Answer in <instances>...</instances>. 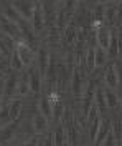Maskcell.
<instances>
[{"mask_svg":"<svg viewBox=\"0 0 122 146\" xmlns=\"http://www.w3.org/2000/svg\"><path fill=\"white\" fill-rule=\"evenodd\" d=\"M0 25H2V30H3V33H5L7 36H10L12 40H15V43L22 40L20 28H18V25H17L15 22H12V20H7V18L2 17V20H0Z\"/></svg>","mask_w":122,"mask_h":146,"instance_id":"obj_1","label":"cell"},{"mask_svg":"<svg viewBox=\"0 0 122 146\" xmlns=\"http://www.w3.org/2000/svg\"><path fill=\"white\" fill-rule=\"evenodd\" d=\"M94 93H96V88H94V80H89L87 83V88L84 91V96H83V113L84 116L89 115V111L93 108V100H94Z\"/></svg>","mask_w":122,"mask_h":146,"instance_id":"obj_2","label":"cell"},{"mask_svg":"<svg viewBox=\"0 0 122 146\" xmlns=\"http://www.w3.org/2000/svg\"><path fill=\"white\" fill-rule=\"evenodd\" d=\"M15 10L18 12V15L25 20H31L33 18V12H35V2H15L12 3Z\"/></svg>","mask_w":122,"mask_h":146,"instance_id":"obj_3","label":"cell"},{"mask_svg":"<svg viewBox=\"0 0 122 146\" xmlns=\"http://www.w3.org/2000/svg\"><path fill=\"white\" fill-rule=\"evenodd\" d=\"M65 133L66 136H68V143L69 145H76V141H78V131H76L74 128V123H73V118H71V113L68 111L66 113V118H65Z\"/></svg>","mask_w":122,"mask_h":146,"instance_id":"obj_4","label":"cell"},{"mask_svg":"<svg viewBox=\"0 0 122 146\" xmlns=\"http://www.w3.org/2000/svg\"><path fill=\"white\" fill-rule=\"evenodd\" d=\"M17 86H18V76L15 73H10L8 76L3 80V96L5 98L13 96L15 91H17Z\"/></svg>","mask_w":122,"mask_h":146,"instance_id":"obj_5","label":"cell"},{"mask_svg":"<svg viewBox=\"0 0 122 146\" xmlns=\"http://www.w3.org/2000/svg\"><path fill=\"white\" fill-rule=\"evenodd\" d=\"M31 23H33L35 32H41V30H43V23H45V12H43V3H40V2L35 3V12H33Z\"/></svg>","mask_w":122,"mask_h":146,"instance_id":"obj_6","label":"cell"},{"mask_svg":"<svg viewBox=\"0 0 122 146\" xmlns=\"http://www.w3.org/2000/svg\"><path fill=\"white\" fill-rule=\"evenodd\" d=\"M15 50L18 52L20 58H22V62H23V65H25V66H28V65L33 62V53H31V48H30L27 43H23L22 40L15 43Z\"/></svg>","mask_w":122,"mask_h":146,"instance_id":"obj_7","label":"cell"},{"mask_svg":"<svg viewBox=\"0 0 122 146\" xmlns=\"http://www.w3.org/2000/svg\"><path fill=\"white\" fill-rule=\"evenodd\" d=\"M104 80H106V85H107L111 90H114V88L119 86V75H117V68H115L114 63L107 66L106 75H104Z\"/></svg>","mask_w":122,"mask_h":146,"instance_id":"obj_8","label":"cell"},{"mask_svg":"<svg viewBox=\"0 0 122 146\" xmlns=\"http://www.w3.org/2000/svg\"><path fill=\"white\" fill-rule=\"evenodd\" d=\"M50 60H51V56H50V53L46 52V48L41 46L40 52H38V66H40V75H41V76L46 75L48 66H50Z\"/></svg>","mask_w":122,"mask_h":146,"instance_id":"obj_9","label":"cell"},{"mask_svg":"<svg viewBox=\"0 0 122 146\" xmlns=\"http://www.w3.org/2000/svg\"><path fill=\"white\" fill-rule=\"evenodd\" d=\"M104 22H106V5L104 3H97L93 12V28L101 27Z\"/></svg>","mask_w":122,"mask_h":146,"instance_id":"obj_10","label":"cell"},{"mask_svg":"<svg viewBox=\"0 0 122 146\" xmlns=\"http://www.w3.org/2000/svg\"><path fill=\"white\" fill-rule=\"evenodd\" d=\"M109 38H111V28L101 25V27L97 28V46L107 50V46H109Z\"/></svg>","mask_w":122,"mask_h":146,"instance_id":"obj_11","label":"cell"},{"mask_svg":"<svg viewBox=\"0 0 122 146\" xmlns=\"http://www.w3.org/2000/svg\"><path fill=\"white\" fill-rule=\"evenodd\" d=\"M71 83H73V93L76 96H83V76L78 68H74V72L71 75Z\"/></svg>","mask_w":122,"mask_h":146,"instance_id":"obj_12","label":"cell"},{"mask_svg":"<svg viewBox=\"0 0 122 146\" xmlns=\"http://www.w3.org/2000/svg\"><path fill=\"white\" fill-rule=\"evenodd\" d=\"M109 131H111V123H109V119H104L102 123H101V128H99V133H97V136L94 139V146H101L104 143V139L106 136L109 135Z\"/></svg>","mask_w":122,"mask_h":146,"instance_id":"obj_13","label":"cell"},{"mask_svg":"<svg viewBox=\"0 0 122 146\" xmlns=\"http://www.w3.org/2000/svg\"><path fill=\"white\" fill-rule=\"evenodd\" d=\"M30 90L33 93H40V90H41V75H40V70H30Z\"/></svg>","mask_w":122,"mask_h":146,"instance_id":"obj_14","label":"cell"},{"mask_svg":"<svg viewBox=\"0 0 122 146\" xmlns=\"http://www.w3.org/2000/svg\"><path fill=\"white\" fill-rule=\"evenodd\" d=\"M63 38H65V43H73L76 38H78V27H76L74 22H69V23L66 25Z\"/></svg>","mask_w":122,"mask_h":146,"instance_id":"obj_15","label":"cell"},{"mask_svg":"<svg viewBox=\"0 0 122 146\" xmlns=\"http://www.w3.org/2000/svg\"><path fill=\"white\" fill-rule=\"evenodd\" d=\"M2 9H3V12H2V15L8 17V20H12V22H15V23H18L20 20H22V17L18 15V12L15 10V7H13L12 3H3V5H2Z\"/></svg>","mask_w":122,"mask_h":146,"instance_id":"obj_16","label":"cell"},{"mask_svg":"<svg viewBox=\"0 0 122 146\" xmlns=\"http://www.w3.org/2000/svg\"><path fill=\"white\" fill-rule=\"evenodd\" d=\"M40 113L45 118H50L53 115V106H51V101L48 98V95H43L41 100H40Z\"/></svg>","mask_w":122,"mask_h":146,"instance_id":"obj_17","label":"cell"},{"mask_svg":"<svg viewBox=\"0 0 122 146\" xmlns=\"http://www.w3.org/2000/svg\"><path fill=\"white\" fill-rule=\"evenodd\" d=\"M104 95H106V105H107V108L109 110H115L119 105H121V101H119V96L114 93V90H107L104 91Z\"/></svg>","mask_w":122,"mask_h":146,"instance_id":"obj_18","label":"cell"},{"mask_svg":"<svg viewBox=\"0 0 122 146\" xmlns=\"http://www.w3.org/2000/svg\"><path fill=\"white\" fill-rule=\"evenodd\" d=\"M15 126H17V121H15V123H12L10 126H5V128H2V129H0V145H2V143H7V141H10V139L13 138Z\"/></svg>","mask_w":122,"mask_h":146,"instance_id":"obj_19","label":"cell"},{"mask_svg":"<svg viewBox=\"0 0 122 146\" xmlns=\"http://www.w3.org/2000/svg\"><path fill=\"white\" fill-rule=\"evenodd\" d=\"M115 20H117V5L106 3V23L107 25H114Z\"/></svg>","mask_w":122,"mask_h":146,"instance_id":"obj_20","label":"cell"},{"mask_svg":"<svg viewBox=\"0 0 122 146\" xmlns=\"http://www.w3.org/2000/svg\"><path fill=\"white\" fill-rule=\"evenodd\" d=\"M33 128H35L37 133H43L48 128V119L45 118L41 113H40V115H35V116H33Z\"/></svg>","mask_w":122,"mask_h":146,"instance_id":"obj_21","label":"cell"},{"mask_svg":"<svg viewBox=\"0 0 122 146\" xmlns=\"http://www.w3.org/2000/svg\"><path fill=\"white\" fill-rule=\"evenodd\" d=\"M107 52L109 55L115 58L119 55V45H117V33L115 32H111V38H109V46H107Z\"/></svg>","mask_w":122,"mask_h":146,"instance_id":"obj_22","label":"cell"},{"mask_svg":"<svg viewBox=\"0 0 122 146\" xmlns=\"http://www.w3.org/2000/svg\"><path fill=\"white\" fill-rule=\"evenodd\" d=\"M20 111H22V101L20 100H13L10 103V121H18Z\"/></svg>","mask_w":122,"mask_h":146,"instance_id":"obj_23","label":"cell"},{"mask_svg":"<svg viewBox=\"0 0 122 146\" xmlns=\"http://www.w3.org/2000/svg\"><path fill=\"white\" fill-rule=\"evenodd\" d=\"M65 126L63 125H59V126L56 128V131H55V146H68V141H66L65 138Z\"/></svg>","mask_w":122,"mask_h":146,"instance_id":"obj_24","label":"cell"},{"mask_svg":"<svg viewBox=\"0 0 122 146\" xmlns=\"http://www.w3.org/2000/svg\"><path fill=\"white\" fill-rule=\"evenodd\" d=\"M94 98H96V105L101 111H106L107 110V105H106V95H104L102 88H97L96 93H94Z\"/></svg>","mask_w":122,"mask_h":146,"instance_id":"obj_25","label":"cell"},{"mask_svg":"<svg viewBox=\"0 0 122 146\" xmlns=\"http://www.w3.org/2000/svg\"><path fill=\"white\" fill-rule=\"evenodd\" d=\"M106 50L101 48V46H94V60H96V66H102L106 63Z\"/></svg>","mask_w":122,"mask_h":146,"instance_id":"obj_26","label":"cell"},{"mask_svg":"<svg viewBox=\"0 0 122 146\" xmlns=\"http://www.w3.org/2000/svg\"><path fill=\"white\" fill-rule=\"evenodd\" d=\"M66 17H68V13L65 12V9H61L58 12L56 27H58V30H59V33H65V30H66Z\"/></svg>","mask_w":122,"mask_h":146,"instance_id":"obj_27","label":"cell"},{"mask_svg":"<svg viewBox=\"0 0 122 146\" xmlns=\"http://www.w3.org/2000/svg\"><path fill=\"white\" fill-rule=\"evenodd\" d=\"M10 65L13 66V70H15V72H20V70H23V68H25V65H23V62H22V58H20V55H18L17 50H13V53H12Z\"/></svg>","mask_w":122,"mask_h":146,"instance_id":"obj_28","label":"cell"},{"mask_svg":"<svg viewBox=\"0 0 122 146\" xmlns=\"http://www.w3.org/2000/svg\"><path fill=\"white\" fill-rule=\"evenodd\" d=\"M18 91L22 95H27L30 91V73L23 75V78L18 82Z\"/></svg>","mask_w":122,"mask_h":146,"instance_id":"obj_29","label":"cell"},{"mask_svg":"<svg viewBox=\"0 0 122 146\" xmlns=\"http://www.w3.org/2000/svg\"><path fill=\"white\" fill-rule=\"evenodd\" d=\"M51 106H53V118L56 119H61V116H63V111H65V106H63V103H61V100H56L55 103H51Z\"/></svg>","mask_w":122,"mask_h":146,"instance_id":"obj_30","label":"cell"},{"mask_svg":"<svg viewBox=\"0 0 122 146\" xmlns=\"http://www.w3.org/2000/svg\"><path fill=\"white\" fill-rule=\"evenodd\" d=\"M111 128H112V133H114V139H117L119 143H122V119L114 121V125Z\"/></svg>","mask_w":122,"mask_h":146,"instance_id":"obj_31","label":"cell"},{"mask_svg":"<svg viewBox=\"0 0 122 146\" xmlns=\"http://www.w3.org/2000/svg\"><path fill=\"white\" fill-rule=\"evenodd\" d=\"M99 128H101V118H96L89 125V129H91V133H89V138H91V141L94 143V139L97 136V133H99Z\"/></svg>","mask_w":122,"mask_h":146,"instance_id":"obj_32","label":"cell"},{"mask_svg":"<svg viewBox=\"0 0 122 146\" xmlns=\"http://www.w3.org/2000/svg\"><path fill=\"white\" fill-rule=\"evenodd\" d=\"M86 63H87V72H93L96 68V60H94V48H87V55H86Z\"/></svg>","mask_w":122,"mask_h":146,"instance_id":"obj_33","label":"cell"},{"mask_svg":"<svg viewBox=\"0 0 122 146\" xmlns=\"http://www.w3.org/2000/svg\"><path fill=\"white\" fill-rule=\"evenodd\" d=\"M0 121L5 123L10 121V103H3L2 108H0Z\"/></svg>","mask_w":122,"mask_h":146,"instance_id":"obj_34","label":"cell"},{"mask_svg":"<svg viewBox=\"0 0 122 146\" xmlns=\"http://www.w3.org/2000/svg\"><path fill=\"white\" fill-rule=\"evenodd\" d=\"M114 133H112V128H111V131H109V135L106 136V139H104V145H101V146H114Z\"/></svg>","mask_w":122,"mask_h":146,"instance_id":"obj_35","label":"cell"},{"mask_svg":"<svg viewBox=\"0 0 122 146\" xmlns=\"http://www.w3.org/2000/svg\"><path fill=\"white\" fill-rule=\"evenodd\" d=\"M40 139H41L40 136H35V138H31L30 141H27V143H25V146H38V143H40Z\"/></svg>","mask_w":122,"mask_h":146,"instance_id":"obj_36","label":"cell"},{"mask_svg":"<svg viewBox=\"0 0 122 146\" xmlns=\"http://www.w3.org/2000/svg\"><path fill=\"white\" fill-rule=\"evenodd\" d=\"M117 45H119V53H122V27L119 28V33H117Z\"/></svg>","mask_w":122,"mask_h":146,"instance_id":"obj_37","label":"cell"},{"mask_svg":"<svg viewBox=\"0 0 122 146\" xmlns=\"http://www.w3.org/2000/svg\"><path fill=\"white\" fill-rule=\"evenodd\" d=\"M45 146H55V136L50 135V136L45 139Z\"/></svg>","mask_w":122,"mask_h":146,"instance_id":"obj_38","label":"cell"},{"mask_svg":"<svg viewBox=\"0 0 122 146\" xmlns=\"http://www.w3.org/2000/svg\"><path fill=\"white\" fill-rule=\"evenodd\" d=\"M115 68H117V75H119V83H122V63H117Z\"/></svg>","mask_w":122,"mask_h":146,"instance_id":"obj_39","label":"cell"},{"mask_svg":"<svg viewBox=\"0 0 122 146\" xmlns=\"http://www.w3.org/2000/svg\"><path fill=\"white\" fill-rule=\"evenodd\" d=\"M38 146H45V139H40V143H38Z\"/></svg>","mask_w":122,"mask_h":146,"instance_id":"obj_40","label":"cell"},{"mask_svg":"<svg viewBox=\"0 0 122 146\" xmlns=\"http://www.w3.org/2000/svg\"><path fill=\"white\" fill-rule=\"evenodd\" d=\"M119 101H121V103H122V93H121V98H119Z\"/></svg>","mask_w":122,"mask_h":146,"instance_id":"obj_41","label":"cell"}]
</instances>
